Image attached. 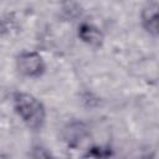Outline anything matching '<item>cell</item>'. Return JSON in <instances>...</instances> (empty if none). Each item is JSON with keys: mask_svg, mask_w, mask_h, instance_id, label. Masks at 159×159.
<instances>
[{"mask_svg": "<svg viewBox=\"0 0 159 159\" xmlns=\"http://www.w3.org/2000/svg\"><path fill=\"white\" fill-rule=\"evenodd\" d=\"M15 109L22 120L32 129H37L43 124L45 109L43 106L34 96L29 93H17L14 98Z\"/></svg>", "mask_w": 159, "mask_h": 159, "instance_id": "6da1fadb", "label": "cell"}, {"mask_svg": "<svg viewBox=\"0 0 159 159\" xmlns=\"http://www.w3.org/2000/svg\"><path fill=\"white\" fill-rule=\"evenodd\" d=\"M17 70L25 76H37L43 71V62L39 53L26 52L17 58Z\"/></svg>", "mask_w": 159, "mask_h": 159, "instance_id": "7a4b0ae2", "label": "cell"}, {"mask_svg": "<svg viewBox=\"0 0 159 159\" xmlns=\"http://www.w3.org/2000/svg\"><path fill=\"white\" fill-rule=\"evenodd\" d=\"M78 35L84 42H87L89 45H93V46L101 45V42L103 40V36H102L101 31L97 27H94L92 25H87V24H84L80 27Z\"/></svg>", "mask_w": 159, "mask_h": 159, "instance_id": "3957f363", "label": "cell"}, {"mask_svg": "<svg viewBox=\"0 0 159 159\" xmlns=\"http://www.w3.org/2000/svg\"><path fill=\"white\" fill-rule=\"evenodd\" d=\"M157 2L149 4V6H147L143 11V24L145 26V29L152 32V34H157L158 30V11H157Z\"/></svg>", "mask_w": 159, "mask_h": 159, "instance_id": "277c9868", "label": "cell"}]
</instances>
